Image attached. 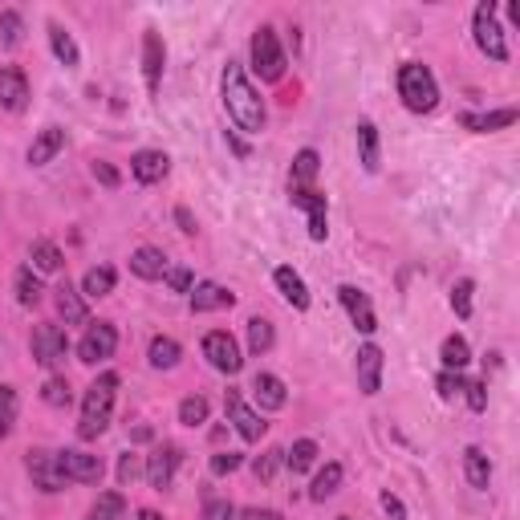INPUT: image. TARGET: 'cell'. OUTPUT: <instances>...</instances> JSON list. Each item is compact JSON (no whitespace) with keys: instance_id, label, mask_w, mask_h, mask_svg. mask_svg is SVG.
<instances>
[{"instance_id":"cell-1","label":"cell","mask_w":520,"mask_h":520,"mask_svg":"<svg viewBox=\"0 0 520 520\" xmlns=\"http://www.w3.org/2000/svg\"><path fill=\"white\" fill-rule=\"evenodd\" d=\"M220 94H224V110L228 118L244 130V135H260L265 130V102L252 90L248 74L240 70V61H228L220 74Z\"/></svg>"},{"instance_id":"cell-2","label":"cell","mask_w":520,"mask_h":520,"mask_svg":"<svg viewBox=\"0 0 520 520\" xmlns=\"http://www.w3.org/2000/svg\"><path fill=\"white\" fill-rule=\"evenodd\" d=\"M114 399H118V374L102 370L90 386H86V399H82V419H78V439H98L110 427L114 415Z\"/></svg>"},{"instance_id":"cell-3","label":"cell","mask_w":520,"mask_h":520,"mask_svg":"<svg viewBox=\"0 0 520 520\" xmlns=\"http://www.w3.org/2000/svg\"><path fill=\"white\" fill-rule=\"evenodd\" d=\"M399 98L411 114H431L439 106V82L427 65H419V61L399 65Z\"/></svg>"},{"instance_id":"cell-4","label":"cell","mask_w":520,"mask_h":520,"mask_svg":"<svg viewBox=\"0 0 520 520\" xmlns=\"http://www.w3.org/2000/svg\"><path fill=\"white\" fill-rule=\"evenodd\" d=\"M252 70L260 74V82H281L285 78V49H281L277 29H269V25H260L252 33Z\"/></svg>"},{"instance_id":"cell-5","label":"cell","mask_w":520,"mask_h":520,"mask_svg":"<svg viewBox=\"0 0 520 520\" xmlns=\"http://www.w3.org/2000/svg\"><path fill=\"white\" fill-rule=\"evenodd\" d=\"M472 37H476V49L492 61H508V41H504V29H500V17H496V5L484 0L472 13Z\"/></svg>"},{"instance_id":"cell-6","label":"cell","mask_w":520,"mask_h":520,"mask_svg":"<svg viewBox=\"0 0 520 520\" xmlns=\"http://www.w3.org/2000/svg\"><path fill=\"white\" fill-rule=\"evenodd\" d=\"M29 350H33V362L45 366V370H57L65 362V354H70V338H65L61 325L53 321H41L33 325V338H29Z\"/></svg>"},{"instance_id":"cell-7","label":"cell","mask_w":520,"mask_h":520,"mask_svg":"<svg viewBox=\"0 0 520 520\" xmlns=\"http://www.w3.org/2000/svg\"><path fill=\"white\" fill-rule=\"evenodd\" d=\"M57 464H61L65 484H98V480L106 476V468H102L98 455L78 451V447H65V451H57Z\"/></svg>"},{"instance_id":"cell-8","label":"cell","mask_w":520,"mask_h":520,"mask_svg":"<svg viewBox=\"0 0 520 520\" xmlns=\"http://www.w3.org/2000/svg\"><path fill=\"white\" fill-rule=\"evenodd\" d=\"M114 350H118V330H114V325L110 321H90V330L78 342V358L86 366H98V362L114 358Z\"/></svg>"},{"instance_id":"cell-9","label":"cell","mask_w":520,"mask_h":520,"mask_svg":"<svg viewBox=\"0 0 520 520\" xmlns=\"http://www.w3.org/2000/svg\"><path fill=\"white\" fill-rule=\"evenodd\" d=\"M179 464H183V451L175 447V443H159L151 455H147V484L155 488V492H167L171 484H175V472H179Z\"/></svg>"},{"instance_id":"cell-10","label":"cell","mask_w":520,"mask_h":520,"mask_svg":"<svg viewBox=\"0 0 520 520\" xmlns=\"http://www.w3.org/2000/svg\"><path fill=\"white\" fill-rule=\"evenodd\" d=\"M25 468H29L33 488H41V492H61V488H65V476H61V464H57V451H45V447L25 451Z\"/></svg>"},{"instance_id":"cell-11","label":"cell","mask_w":520,"mask_h":520,"mask_svg":"<svg viewBox=\"0 0 520 520\" xmlns=\"http://www.w3.org/2000/svg\"><path fill=\"white\" fill-rule=\"evenodd\" d=\"M224 411H228V423L240 431V439H248V443H260V439H265L269 423H265V419H260V415H256V411L244 403V395H240V390H228Z\"/></svg>"},{"instance_id":"cell-12","label":"cell","mask_w":520,"mask_h":520,"mask_svg":"<svg viewBox=\"0 0 520 520\" xmlns=\"http://www.w3.org/2000/svg\"><path fill=\"white\" fill-rule=\"evenodd\" d=\"M204 358H208L212 370H220V374H240V366H244L240 346H236V338H232L228 330H212V334L204 338Z\"/></svg>"},{"instance_id":"cell-13","label":"cell","mask_w":520,"mask_h":520,"mask_svg":"<svg viewBox=\"0 0 520 520\" xmlns=\"http://www.w3.org/2000/svg\"><path fill=\"white\" fill-rule=\"evenodd\" d=\"M0 106L9 114H21L29 106V78L21 65H5V70H0Z\"/></svg>"},{"instance_id":"cell-14","label":"cell","mask_w":520,"mask_h":520,"mask_svg":"<svg viewBox=\"0 0 520 520\" xmlns=\"http://www.w3.org/2000/svg\"><path fill=\"white\" fill-rule=\"evenodd\" d=\"M338 301L346 305V313H350V321H354V330H358V334H374V330H378L374 305H370V297H366L362 289H354V285H342V289H338Z\"/></svg>"},{"instance_id":"cell-15","label":"cell","mask_w":520,"mask_h":520,"mask_svg":"<svg viewBox=\"0 0 520 520\" xmlns=\"http://www.w3.org/2000/svg\"><path fill=\"white\" fill-rule=\"evenodd\" d=\"M163 65H167V45L155 29H147L143 33V78H147L151 94H159V86H163Z\"/></svg>"},{"instance_id":"cell-16","label":"cell","mask_w":520,"mask_h":520,"mask_svg":"<svg viewBox=\"0 0 520 520\" xmlns=\"http://www.w3.org/2000/svg\"><path fill=\"white\" fill-rule=\"evenodd\" d=\"M354 370H358V390H362V395H378V390H382V350L374 342L358 346Z\"/></svg>"},{"instance_id":"cell-17","label":"cell","mask_w":520,"mask_h":520,"mask_svg":"<svg viewBox=\"0 0 520 520\" xmlns=\"http://www.w3.org/2000/svg\"><path fill=\"white\" fill-rule=\"evenodd\" d=\"M293 208L305 212V220H309V240H325V236H330V228H325V195H321L317 187L293 191Z\"/></svg>"},{"instance_id":"cell-18","label":"cell","mask_w":520,"mask_h":520,"mask_svg":"<svg viewBox=\"0 0 520 520\" xmlns=\"http://www.w3.org/2000/svg\"><path fill=\"white\" fill-rule=\"evenodd\" d=\"M252 395H256L260 411H281V407L289 403V390H285V382H281L277 374H269V370H260V374L252 378Z\"/></svg>"},{"instance_id":"cell-19","label":"cell","mask_w":520,"mask_h":520,"mask_svg":"<svg viewBox=\"0 0 520 520\" xmlns=\"http://www.w3.org/2000/svg\"><path fill=\"white\" fill-rule=\"evenodd\" d=\"M232 305H236V293L216 281H204L191 289V313H216V309H232Z\"/></svg>"},{"instance_id":"cell-20","label":"cell","mask_w":520,"mask_h":520,"mask_svg":"<svg viewBox=\"0 0 520 520\" xmlns=\"http://www.w3.org/2000/svg\"><path fill=\"white\" fill-rule=\"evenodd\" d=\"M167 269H171V265H167V252H163V248L143 244V248H135V256H130V273L143 277V281H163Z\"/></svg>"},{"instance_id":"cell-21","label":"cell","mask_w":520,"mask_h":520,"mask_svg":"<svg viewBox=\"0 0 520 520\" xmlns=\"http://www.w3.org/2000/svg\"><path fill=\"white\" fill-rule=\"evenodd\" d=\"M516 122V106H504V110H488V114H476V110H464L460 114V126L472 130V135H492V130H504Z\"/></svg>"},{"instance_id":"cell-22","label":"cell","mask_w":520,"mask_h":520,"mask_svg":"<svg viewBox=\"0 0 520 520\" xmlns=\"http://www.w3.org/2000/svg\"><path fill=\"white\" fill-rule=\"evenodd\" d=\"M57 309H61L65 325H90V305H86L82 289H74L70 281L57 285Z\"/></svg>"},{"instance_id":"cell-23","label":"cell","mask_w":520,"mask_h":520,"mask_svg":"<svg viewBox=\"0 0 520 520\" xmlns=\"http://www.w3.org/2000/svg\"><path fill=\"white\" fill-rule=\"evenodd\" d=\"M167 171H171V159L163 151H139L135 159H130V175H135L139 183H147V187L167 179Z\"/></svg>"},{"instance_id":"cell-24","label":"cell","mask_w":520,"mask_h":520,"mask_svg":"<svg viewBox=\"0 0 520 520\" xmlns=\"http://www.w3.org/2000/svg\"><path fill=\"white\" fill-rule=\"evenodd\" d=\"M273 285L281 289V297H285V301H289L293 309H301V313L309 309V285L301 281V273H297V269H289V265H281V269L273 273Z\"/></svg>"},{"instance_id":"cell-25","label":"cell","mask_w":520,"mask_h":520,"mask_svg":"<svg viewBox=\"0 0 520 520\" xmlns=\"http://www.w3.org/2000/svg\"><path fill=\"white\" fill-rule=\"evenodd\" d=\"M61 147H65V130L61 126H45L41 135L33 139V147H29V167H45L49 159H57Z\"/></svg>"},{"instance_id":"cell-26","label":"cell","mask_w":520,"mask_h":520,"mask_svg":"<svg viewBox=\"0 0 520 520\" xmlns=\"http://www.w3.org/2000/svg\"><path fill=\"white\" fill-rule=\"evenodd\" d=\"M464 476H468V484H472L476 492H488V484H492V464H488V451H484V447H468V451H464Z\"/></svg>"},{"instance_id":"cell-27","label":"cell","mask_w":520,"mask_h":520,"mask_svg":"<svg viewBox=\"0 0 520 520\" xmlns=\"http://www.w3.org/2000/svg\"><path fill=\"white\" fill-rule=\"evenodd\" d=\"M317 171H321V159H317V151H313V147L297 151V159H293V171H289V187H293V191H309V187H313V179H317Z\"/></svg>"},{"instance_id":"cell-28","label":"cell","mask_w":520,"mask_h":520,"mask_svg":"<svg viewBox=\"0 0 520 520\" xmlns=\"http://www.w3.org/2000/svg\"><path fill=\"white\" fill-rule=\"evenodd\" d=\"M49 49H53V57L65 65V70H74V65L82 61V49H78V41L65 33L57 21H49Z\"/></svg>"},{"instance_id":"cell-29","label":"cell","mask_w":520,"mask_h":520,"mask_svg":"<svg viewBox=\"0 0 520 520\" xmlns=\"http://www.w3.org/2000/svg\"><path fill=\"white\" fill-rule=\"evenodd\" d=\"M439 362H443V370L464 374V366L472 362V346H468V338H460V334L443 338V346H439Z\"/></svg>"},{"instance_id":"cell-30","label":"cell","mask_w":520,"mask_h":520,"mask_svg":"<svg viewBox=\"0 0 520 520\" xmlns=\"http://www.w3.org/2000/svg\"><path fill=\"white\" fill-rule=\"evenodd\" d=\"M179 358H183V346L175 342V338H151V346H147V362L155 366V370H175L179 366Z\"/></svg>"},{"instance_id":"cell-31","label":"cell","mask_w":520,"mask_h":520,"mask_svg":"<svg viewBox=\"0 0 520 520\" xmlns=\"http://www.w3.org/2000/svg\"><path fill=\"white\" fill-rule=\"evenodd\" d=\"M29 260H33V273H61V265H65V256L53 240H33Z\"/></svg>"},{"instance_id":"cell-32","label":"cell","mask_w":520,"mask_h":520,"mask_svg":"<svg viewBox=\"0 0 520 520\" xmlns=\"http://www.w3.org/2000/svg\"><path fill=\"white\" fill-rule=\"evenodd\" d=\"M114 285H118V273H114L110 265H98V269H90V273L82 277V297H90V301L110 297V293H114Z\"/></svg>"},{"instance_id":"cell-33","label":"cell","mask_w":520,"mask_h":520,"mask_svg":"<svg viewBox=\"0 0 520 520\" xmlns=\"http://www.w3.org/2000/svg\"><path fill=\"white\" fill-rule=\"evenodd\" d=\"M342 488V464H325L317 476H313V488H309V500H330L334 492Z\"/></svg>"},{"instance_id":"cell-34","label":"cell","mask_w":520,"mask_h":520,"mask_svg":"<svg viewBox=\"0 0 520 520\" xmlns=\"http://www.w3.org/2000/svg\"><path fill=\"white\" fill-rule=\"evenodd\" d=\"M313 464H317V443H313V439H297V443L285 451V468H289L293 476L309 472Z\"/></svg>"},{"instance_id":"cell-35","label":"cell","mask_w":520,"mask_h":520,"mask_svg":"<svg viewBox=\"0 0 520 520\" xmlns=\"http://www.w3.org/2000/svg\"><path fill=\"white\" fill-rule=\"evenodd\" d=\"M13 289H17V301H21L25 309H33V305L41 301V277L33 273V265H21V269H17Z\"/></svg>"},{"instance_id":"cell-36","label":"cell","mask_w":520,"mask_h":520,"mask_svg":"<svg viewBox=\"0 0 520 520\" xmlns=\"http://www.w3.org/2000/svg\"><path fill=\"white\" fill-rule=\"evenodd\" d=\"M273 342H277L273 321H269V317H252V321H248V350L260 358V354L273 350Z\"/></svg>"},{"instance_id":"cell-37","label":"cell","mask_w":520,"mask_h":520,"mask_svg":"<svg viewBox=\"0 0 520 520\" xmlns=\"http://www.w3.org/2000/svg\"><path fill=\"white\" fill-rule=\"evenodd\" d=\"M358 159L366 171H378V126L374 122H358Z\"/></svg>"},{"instance_id":"cell-38","label":"cell","mask_w":520,"mask_h":520,"mask_svg":"<svg viewBox=\"0 0 520 520\" xmlns=\"http://www.w3.org/2000/svg\"><path fill=\"white\" fill-rule=\"evenodd\" d=\"M86 520H126V500H122V492H102V496L94 500V508H90Z\"/></svg>"},{"instance_id":"cell-39","label":"cell","mask_w":520,"mask_h":520,"mask_svg":"<svg viewBox=\"0 0 520 520\" xmlns=\"http://www.w3.org/2000/svg\"><path fill=\"white\" fill-rule=\"evenodd\" d=\"M17 390L13 386H0V443H5L9 435H13V427H17Z\"/></svg>"},{"instance_id":"cell-40","label":"cell","mask_w":520,"mask_h":520,"mask_svg":"<svg viewBox=\"0 0 520 520\" xmlns=\"http://www.w3.org/2000/svg\"><path fill=\"white\" fill-rule=\"evenodd\" d=\"M208 411H212V407H208L204 395H191V399L179 403V423H183V427H204V423H208Z\"/></svg>"},{"instance_id":"cell-41","label":"cell","mask_w":520,"mask_h":520,"mask_svg":"<svg viewBox=\"0 0 520 520\" xmlns=\"http://www.w3.org/2000/svg\"><path fill=\"white\" fill-rule=\"evenodd\" d=\"M21 37H25V17L17 13V9H5L0 13V45H21Z\"/></svg>"},{"instance_id":"cell-42","label":"cell","mask_w":520,"mask_h":520,"mask_svg":"<svg viewBox=\"0 0 520 520\" xmlns=\"http://www.w3.org/2000/svg\"><path fill=\"white\" fill-rule=\"evenodd\" d=\"M281 464H285V451H281V447H269V451H260L256 460H252V472H256V480H265V484H269V480L277 476Z\"/></svg>"},{"instance_id":"cell-43","label":"cell","mask_w":520,"mask_h":520,"mask_svg":"<svg viewBox=\"0 0 520 520\" xmlns=\"http://www.w3.org/2000/svg\"><path fill=\"white\" fill-rule=\"evenodd\" d=\"M472 293H476V281L472 277H464V281H455L451 285V309H455V317H472Z\"/></svg>"},{"instance_id":"cell-44","label":"cell","mask_w":520,"mask_h":520,"mask_svg":"<svg viewBox=\"0 0 520 520\" xmlns=\"http://www.w3.org/2000/svg\"><path fill=\"white\" fill-rule=\"evenodd\" d=\"M41 399H45L49 407H70V399H74V395H70V382L53 374V378L41 386Z\"/></svg>"},{"instance_id":"cell-45","label":"cell","mask_w":520,"mask_h":520,"mask_svg":"<svg viewBox=\"0 0 520 520\" xmlns=\"http://www.w3.org/2000/svg\"><path fill=\"white\" fill-rule=\"evenodd\" d=\"M240 464H244L240 451H216V455H212V476H232Z\"/></svg>"},{"instance_id":"cell-46","label":"cell","mask_w":520,"mask_h":520,"mask_svg":"<svg viewBox=\"0 0 520 520\" xmlns=\"http://www.w3.org/2000/svg\"><path fill=\"white\" fill-rule=\"evenodd\" d=\"M464 382H468L464 374L443 370V374H439V382H435V386H439V399H455V395H464Z\"/></svg>"},{"instance_id":"cell-47","label":"cell","mask_w":520,"mask_h":520,"mask_svg":"<svg viewBox=\"0 0 520 520\" xmlns=\"http://www.w3.org/2000/svg\"><path fill=\"white\" fill-rule=\"evenodd\" d=\"M464 399L472 411H488V382H464Z\"/></svg>"},{"instance_id":"cell-48","label":"cell","mask_w":520,"mask_h":520,"mask_svg":"<svg viewBox=\"0 0 520 520\" xmlns=\"http://www.w3.org/2000/svg\"><path fill=\"white\" fill-rule=\"evenodd\" d=\"M135 476H139V460L126 451L122 460H118V484H122V488H130V484H135Z\"/></svg>"},{"instance_id":"cell-49","label":"cell","mask_w":520,"mask_h":520,"mask_svg":"<svg viewBox=\"0 0 520 520\" xmlns=\"http://www.w3.org/2000/svg\"><path fill=\"white\" fill-rule=\"evenodd\" d=\"M163 281H167L175 293H191V289H195V277H191L187 269H167V277H163Z\"/></svg>"},{"instance_id":"cell-50","label":"cell","mask_w":520,"mask_h":520,"mask_svg":"<svg viewBox=\"0 0 520 520\" xmlns=\"http://www.w3.org/2000/svg\"><path fill=\"white\" fill-rule=\"evenodd\" d=\"M204 520H236V508L228 500H208L204 504Z\"/></svg>"},{"instance_id":"cell-51","label":"cell","mask_w":520,"mask_h":520,"mask_svg":"<svg viewBox=\"0 0 520 520\" xmlns=\"http://www.w3.org/2000/svg\"><path fill=\"white\" fill-rule=\"evenodd\" d=\"M378 504H382V512H386L390 520H407V508H403V500H399V496L382 492V500H378Z\"/></svg>"},{"instance_id":"cell-52","label":"cell","mask_w":520,"mask_h":520,"mask_svg":"<svg viewBox=\"0 0 520 520\" xmlns=\"http://www.w3.org/2000/svg\"><path fill=\"white\" fill-rule=\"evenodd\" d=\"M94 179L106 183V187H118V171H114L110 163H94Z\"/></svg>"},{"instance_id":"cell-53","label":"cell","mask_w":520,"mask_h":520,"mask_svg":"<svg viewBox=\"0 0 520 520\" xmlns=\"http://www.w3.org/2000/svg\"><path fill=\"white\" fill-rule=\"evenodd\" d=\"M240 516H244V520H285V516L273 512V508H244Z\"/></svg>"},{"instance_id":"cell-54","label":"cell","mask_w":520,"mask_h":520,"mask_svg":"<svg viewBox=\"0 0 520 520\" xmlns=\"http://www.w3.org/2000/svg\"><path fill=\"white\" fill-rule=\"evenodd\" d=\"M175 220H179V232H187V236L195 232V220H191V212H187V208H175Z\"/></svg>"},{"instance_id":"cell-55","label":"cell","mask_w":520,"mask_h":520,"mask_svg":"<svg viewBox=\"0 0 520 520\" xmlns=\"http://www.w3.org/2000/svg\"><path fill=\"white\" fill-rule=\"evenodd\" d=\"M139 520H163V516H159L155 508H143V512H139Z\"/></svg>"},{"instance_id":"cell-56","label":"cell","mask_w":520,"mask_h":520,"mask_svg":"<svg viewBox=\"0 0 520 520\" xmlns=\"http://www.w3.org/2000/svg\"><path fill=\"white\" fill-rule=\"evenodd\" d=\"M338 520H350V516H338Z\"/></svg>"}]
</instances>
